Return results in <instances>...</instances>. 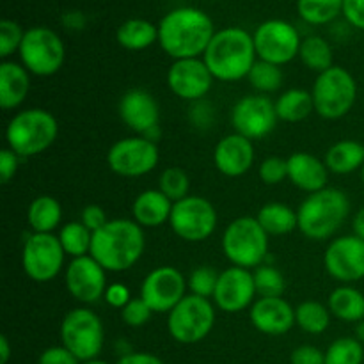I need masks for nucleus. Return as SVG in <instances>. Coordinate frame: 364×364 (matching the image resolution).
<instances>
[{
	"instance_id": "2eb2a0df",
	"label": "nucleus",
	"mask_w": 364,
	"mask_h": 364,
	"mask_svg": "<svg viewBox=\"0 0 364 364\" xmlns=\"http://www.w3.org/2000/svg\"><path fill=\"white\" fill-rule=\"evenodd\" d=\"M276 103L265 95H247L235 103L231 110V124L237 134L251 139L252 142L267 137L276 128Z\"/></svg>"
},
{
	"instance_id": "de8ad7c7",
	"label": "nucleus",
	"mask_w": 364,
	"mask_h": 364,
	"mask_svg": "<svg viewBox=\"0 0 364 364\" xmlns=\"http://www.w3.org/2000/svg\"><path fill=\"white\" fill-rule=\"evenodd\" d=\"M20 160L21 156L16 155L13 149L6 148L0 151V180L2 183H9L18 173V166H20Z\"/></svg>"
},
{
	"instance_id": "c03bdc74",
	"label": "nucleus",
	"mask_w": 364,
	"mask_h": 364,
	"mask_svg": "<svg viewBox=\"0 0 364 364\" xmlns=\"http://www.w3.org/2000/svg\"><path fill=\"white\" fill-rule=\"evenodd\" d=\"M151 315L153 309L141 297H134L121 309V320H123V323L128 327H134V329L146 326L151 320Z\"/></svg>"
},
{
	"instance_id": "423d86ee",
	"label": "nucleus",
	"mask_w": 364,
	"mask_h": 364,
	"mask_svg": "<svg viewBox=\"0 0 364 364\" xmlns=\"http://www.w3.org/2000/svg\"><path fill=\"white\" fill-rule=\"evenodd\" d=\"M220 245L231 265L255 270L269 255V235L256 217H238L228 224Z\"/></svg>"
},
{
	"instance_id": "9b49d317",
	"label": "nucleus",
	"mask_w": 364,
	"mask_h": 364,
	"mask_svg": "<svg viewBox=\"0 0 364 364\" xmlns=\"http://www.w3.org/2000/svg\"><path fill=\"white\" fill-rule=\"evenodd\" d=\"M159 146L144 135L119 139L107 151V166L121 178L146 176L159 166Z\"/></svg>"
},
{
	"instance_id": "aec40b11",
	"label": "nucleus",
	"mask_w": 364,
	"mask_h": 364,
	"mask_svg": "<svg viewBox=\"0 0 364 364\" xmlns=\"http://www.w3.org/2000/svg\"><path fill=\"white\" fill-rule=\"evenodd\" d=\"M213 75L201 57L173 60L167 71V85L171 92L185 102H201L212 89Z\"/></svg>"
},
{
	"instance_id": "13d9d810",
	"label": "nucleus",
	"mask_w": 364,
	"mask_h": 364,
	"mask_svg": "<svg viewBox=\"0 0 364 364\" xmlns=\"http://www.w3.org/2000/svg\"><path fill=\"white\" fill-rule=\"evenodd\" d=\"M361 181H363V185H364V166H363V169H361Z\"/></svg>"
},
{
	"instance_id": "412c9836",
	"label": "nucleus",
	"mask_w": 364,
	"mask_h": 364,
	"mask_svg": "<svg viewBox=\"0 0 364 364\" xmlns=\"http://www.w3.org/2000/svg\"><path fill=\"white\" fill-rule=\"evenodd\" d=\"M119 117L132 132L156 142L160 107L155 96L146 89H130L119 100Z\"/></svg>"
},
{
	"instance_id": "6ab92c4d",
	"label": "nucleus",
	"mask_w": 364,
	"mask_h": 364,
	"mask_svg": "<svg viewBox=\"0 0 364 364\" xmlns=\"http://www.w3.org/2000/svg\"><path fill=\"white\" fill-rule=\"evenodd\" d=\"M256 295L258 294H256L252 270L231 265L230 269L219 274L212 302L220 311L235 315L244 309H251Z\"/></svg>"
},
{
	"instance_id": "4be33fe9",
	"label": "nucleus",
	"mask_w": 364,
	"mask_h": 364,
	"mask_svg": "<svg viewBox=\"0 0 364 364\" xmlns=\"http://www.w3.org/2000/svg\"><path fill=\"white\" fill-rule=\"evenodd\" d=\"M252 327L267 336H283L295 326V308L283 297H258L249 309Z\"/></svg>"
},
{
	"instance_id": "09e8293b",
	"label": "nucleus",
	"mask_w": 364,
	"mask_h": 364,
	"mask_svg": "<svg viewBox=\"0 0 364 364\" xmlns=\"http://www.w3.org/2000/svg\"><path fill=\"white\" fill-rule=\"evenodd\" d=\"M132 294H130V288L123 283H114L107 287L105 291V297L103 301L110 306V308H116V309H123L128 302L132 301Z\"/></svg>"
},
{
	"instance_id": "393cba45",
	"label": "nucleus",
	"mask_w": 364,
	"mask_h": 364,
	"mask_svg": "<svg viewBox=\"0 0 364 364\" xmlns=\"http://www.w3.org/2000/svg\"><path fill=\"white\" fill-rule=\"evenodd\" d=\"M31 92V73L21 63H0V107L14 110L27 100Z\"/></svg>"
},
{
	"instance_id": "3c124183",
	"label": "nucleus",
	"mask_w": 364,
	"mask_h": 364,
	"mask_svg": "<svg viewBox=\"0 0 364 364\" xmlns=\"http://www.w3.org/2000/svg\"><path fill=\"white\" fill-rule=\"evenodd\" d=\"M343 16L352 27L364 31V0H343Z\"/></svg>"
},
{
	"instance_id": "37998d69",
	"label": "nucleus",
	"mask_w": 364,
	"mask_h": 364,
	"mask_svg": "<svg viewBox=\"0 0 364 364\" xmlns=\"http://www.w3.org/2000/svg\"><path fill=\"white\" fill-rule=\"evenodd\" d=\"M259 180L265 185H279L288 178V162L281 156H267L258 167Z\"/></svg>"
},
{
	"instance_id": "cd10ccee",
	"label": "nucleus",
	"mask_w": 364,
	"mask_h": 364,
	"mask_svg": "<svg viewBox=\"0 0 364 364\" xmlns=\"http://www.w3.org/2000/svg\"><path fill=\"white\" fill-rule=\"evenodd\" d=\"M327 308L334 318L347 323H358L364 320V294L352 284H341L331 291Z\"/></svg>"
},
{
	"instance_id": "ea45409f",
	"label": "nucleus",
	"mask_w": 364,
	"mask_h": 364,
	"mask_svg": "<svg viewBox=\"0 0 364 364\" xmlns=\"http://www.w3.org/2000/svg\"><path fill=\"white\" fill-rule=\"evenodd\" d=\"M159 191L166 194L173 203L181 201L187 196H191L188 194V191H191L188 174L181 167H167L159 178Z\"/></svg>"
},
{
	"instance_id": "6e6d98bb",
	"label": "nucleus",
	"mask_w": 364,
	"mask_h": 364,
	"mask_svg": "<svg viewBox=\"0 0 364 364\" xmlns=\"http://www.w3.org/2000/svg\"><path fill=\"white\" fill-rule=\"evenodd\" d=\"M355 338L364 345V320L355 323Z\"/></svg>"
},
{
	"instance_id": "a878e982",
	"label": "nucleus",
	"mask_w": 364,
	"mask_h": 364,
	"mask_svg": "<svg viewBox=\"0 0 364 364\" xmlns=\"http://www.w3.org/2000/svg\"><path fill=\"white\" fill-rule=\"evenodd\" d=\"M173 205L174 203L159 188H148L135 198L134 205H132V215L142 230L160 228L169 223Z\"/></svg>"
},
{
	"instance_id": "79ce46f5",
	"label": "nucleus",
	"mask_w": 364,
	"mask_h": 364,
	"mask_svg": "<svg viewBox=\"0 0 364 364\" xmlns=\"http://www.w3.org/2000/svg\"><path fill=\"white\" fill-rule=\"evenodd\" d=\"M25 31H21L20 25L13 20L0 21V57L7 60V57L18 52L23 41Z\"/></svg>"
},
{
	"instance_id": "f03ea898",
	"label": "nucleus",
	"mask_w": 364,
	"mask_h": 364,
	"mask_svg": "<svg viewBox=\"0 0 364 364\" xmlns=\"http://www.w3.org/2000/svg\"><path fill=\"white\" fill-rule=\"evenodd\" d=\"M146 249L144 230L132 219H112L92 233L89 255L107 272H127L139 263Z\"/></svg>"
},
{
	"instance_id": "0eeeda50",
	"label": "nucleus",
	"mask_w": 364,
	"mask_h": 364,
	"mask_svg": "<svg viewBox=\"0 0 364 364\" xmlns=\"http://www.w3.org/2000/svg\"><path fill=\"white\" fill-rule=\"evenodd\" d=\"M315 112L327 121H336L347 116L358 100V82L354 75L341 66L329 68L316 75L311 89Z\"/></svg>"
},
{
	"instance_id": "7ed1b4c3",
	"label": "nucleus",
	"mask_w": 364,
	"mask_h": 364,
	"mask_svg": "<svg viewBox=\"0 0 364 364\" xmlns=\"http://www.w3.org/2000/svg\"><path fill=\"white\" fill-rule=\"evenodd\" d=\"M203 60L215 80L238 82L247 78L258 60L255 38L240 27L217 31L210 41Z\"/></svg>"
},
{
	"instance_id": "dca6fc26",
	"label": "nucleus",
	"mask_w": 364,
	"mask_h": 364,
	"mask_svg": "<svg viewBox=\"0 0 364 364\" xmlns=\"http://www.w3.org/2000/svg\"><path fill=\"white\" fill-rule=\"evenodd\" d=\"M188 283L176 267H156L141 284L139 297L153 309V313H169L187 295Z\"/></svg>"
},
{
	"instance_id": "c9c22d12",
	"label": "nucleus",
	"mask_w": 364,
	"mask_h": 364,
	"mask_svg": "<svg viewBox=\"0 0 364 364\" xmlns=\"http://www.w3.org/2000/svg\"><path fill=\"white\" fill-rule=\"evenodd\" d=\"M299 14L311 25H326L343 13V0H299Z\"/></svg>"
},
{
	"instance_id": "5701e85b",
	"label": "nucleus",
	"mask_w": 364,
	"mask_h": 364,
	"mask_svg": "<svg viewBox=\"0 0 364 364\" xmlns=\"http://www.w3.org/2000/svg\"><path fill=\"white\" fill-rule=\"evenodd\" d=\"M255 156V142L237 132L220 139L213 149V164L217 171L228 178L247 174L252 169Z\"/></svg>"
},
{
	"instance_id": "f257e3e1",
	"label": "nucleus",
	"mask_w": 364,
	"mask_h": 364,
	"mask_svg": "<svg viewBox=\"0 0 364 364\" xmlns=\"http://www.w3.org/2000/svg\"><path fill=\"white\" fill-rule=\"evenodd\" d=\"M213 21L205 11L178 7L167 13L159 25V45L173 60L205 55L215 36Z\"/></svg>"
},
{
	"instance_id": "2f4dec72",
	"label": "nucleus",
	"mask_w": 364,
	"mask_h": 364,
	"mask_svg": "<svg viewBox=\"0 0 364 364\" xmlns=\"http://www.w3.org/2000/svg\"><path fill=\"white\" fill-rule=\"evenodd\" d=\"M116 39L123 48L139 52V50L149 48L159 41V27L142 18H132L119 25Z\"/></svg>"
},
{
	"instance_id": "39448f33",
	"label": "nucleus",
	"mask_w": 364,
	"mask_h": 364,
	"mask_svg": "<svg viewBox=\"0 0 364 364\" xmlns=\"http://www.w3.org/2000/svg\"><path fill=\"white\" fill-rule=\"evenodd\" d=\"M59 123L50 110L25 109L14 114L6 128L7 148L21 159L41 155L57 141Z\"/></svg>"
},
{
	"instance_id": "e433bc0d",
	"label": "nucleus",
	"mask_w": 364,
	"mask_h": 364,
	"mask_svg": "<svg viewBox=\"0 0 364 364\" xmlns=\"http://www.w3.org/2000/svg\"><path fill=\"white\" fill-rule=\"evenodd\" d=\"M247 80L258 95L267 96L270 92L279 91L284 82V73L281 70V66L258 59L255 66H252V70L249 71Z\"/></svg>"
},
{
	"instance_id": "473e14b6",
	"label": "nucleus",
	"mask_w": 364,
	"mask_h": 364,
	"mask_svg": "<svg viewBox=\"0 0 364 364\" xmlns=\"http://www.w3.org/2000/svg\"><path fill=\"white\" fill-rule=\"evenodd\" d=\"M299 59L308 70L315 71L316 75L323 73L334 66L333 48L322 36H308L306 39H302Z\"/></svg>"
},
{
	"instance_id": "8fccbe9b",
	"label": "nucleus",
	"mask_w": 364,
	"mask_h": 364,
	"mask_svg": "<svg viewBox=\"0 0 364 364\" xmlns=\"http://www.w3.org/2000/svg\"><path fill=\"white\" fill-rule=\"evenodd\" d=\"M80 223L84 224L87 230H91L92 233H95V231H98L100 228L105 226V224L109 223V219H107V213H105V210L102 208V206H100V205H87L85 208H82Z\"/></svg>"
},
{
	"instance_id": "f3484780",
	"label": "nucleus",
	"mask_w": 364,
	"mask_h": 364,
	"mask_svg": "<svg viewBox=\"0 0 364 364\" xmlns=\"http://www.w3.org/2000/svg\"><path fill=\"white\" fill-rule=\"evenodd\" d=\"M64 284L71 297L85 306L96 304L105 297L107 270L91 255L73 258L64 270Z\"/></svg>"
},
{
	"instance_id": "f8f14e48",
	"label": "nucleus",
	"mask_w": 364,
	"mask_h": 364,
	"mask_svg": "<svg viewBox=\"0 0 364 364\" xmlns=\"http://www.w3.org/2000/svg\"><path fill=\"white\" fill-rule=\"evenodd\" d=\"M64 252L59 237L53 233H31L21 247V269L28 279L48 283L64 269Z\"/></svg>"
},
{
	"instance_id": "1a4fd4ad",
	"label": "nucleus",
	"mask_w": 364,
	"mask_h": 364,
	"mask_svg": "<svg viewBox=\"0 0 364 364\" xmlns=\"http://www.w3.org/2000/svg\"><path fill=\"white\" fill-rule=\"evenodd\" d=\"M60 340L80 363L98 359L105 343L102 318L89 308L71 309L60 323Z\"/></svg>"
},
{
	"instance_id": "603ef678",
	"label": "nucleus",
	"mask_w": 364,
	"mask_h": 364,
	"mask_svg": "<svg viewBox=\"0 0 364 364\" xmlns=\"http://www.w3.org/2000/svg\"><path fill=\"white\" fill-rule=\"evenodd\" d=\"M116 364H164V361L149 352H130L124 354Z\"/></svg>"
},
{
	"instance_id": "4c0bfd02",
	"label": "nucleus",
	"mask_w": 364,
	"mask_h": 364,
	"mask_svg": "<svg viewBox=\"0 0 364 364\" xmlns=\"http://www.w3.org/2000/svg\"><path fill=\"white\" fill-rule=\"evenodd\" d=\"M364 347L355 336L334 340L326 350V364H363Z\"/></svg>"
},
{
	"instance_id": "c85d7f7f",
	"label": "nucleus",
	"mask_w": 364,
	"mask_h": 364,
	"mask_svg": "<svg viewBox=\"0 0 364 364\" xmlns=\"http://www.w3.org/2000/svg\"><path fill=\"white\" fill-rule=\"evenodd\" d=\"M63 220V206L52 196H38L27 208V223L32 233H53Z\"/></svg>"
},
{
	"instance_id": "4468645a",
	"label": "nucleus",
	"mask_w": 364,
	"mask_h": 364,
	"mask_svg": "<svg viewBox=\"0 0 364 364\" xmlns=\"http://www.w3.org/2000/svg\"><path fill=\"white\" fill-rule=\"evenodd\" d=\"M256 55L259 60L284 66L301 52L302 39L299 31L284 20H267L252 34Z\"/></svg>"
},
{
	"instance_id": "72a5a7b5",
	"label": "nucleus",
	"mask_w": 364,
	"mask_h": 364,
	"mask_svg": "<svg viewBox=\"0 0 364 364\" xmlns=\"http://www.w3.org/2000/svg\"><path fill=\"white\" fill-rule=\"evenodd\" d=\"M331 311L326 304L318 301H304L295 308V326L301 327L304 333L322 334L331 326Z\"/></svg>"
},
{
	"instance_id": "bb28decb",
	"label": "nucleus",
	"mask_w": 364,
	"mask_h": 364,
	"mask_svg": "<svg viewBox=\"0 0 364 364\" xmlns=\"http://www.w3.org/2000/svg\"><path fill=\"white\" fill-rule=\"evenodd\" d=\"M323 162L329 173L340 174V176L361 171L364 166V144L354 139L338 141L327 149Z\"/></svg>"
},
{
	"instance_id": "9d476101",
	"label": "nucleus",
	"mask_w": 364,
	"mask_h": 364,
	"mask_svg": "<svg viewBox=\"0 0 364 364\" xmlns=\"http://www.w3.org/2000/svg\"><path fill=\"white\" fill-rule=\"evenodd\" d=\"M18 53L28 73L36 77H52L63 68L66 48L55 31L48 27H32L25 31Z\"/></svg>"
},
{
	"instance_id": "f704fd0d",
	"label": "nucleus",
	"mask_w": 364,
	"mask_h": 364,
	"mask_svg": "<svg viewBox=\"0 0 364 364\" xmlns=\"http://www.w3.org/2000/svg\"><path fill=\"white\" fill-rule=\"evenodd\" d=\"M57 237H59L66 256H71V259L82 258L91 252L92 231L87 230L80 220H73V223H66L64 226H60Z\"/></svg>"
},
{
	"instance_id": "a211bd4d",
	"label": "nucleus",
	"mask_w": 364,
	"mask_h": 364,
	"mask_svg": "<svg viewBox=\"0 0 364 364\" xmlns=\"http://www.w3.org/2000/svg\"><path fill=\"white\" fill-rule=\"evenodd\" d=\"M326 272L338 283L350 284L364 279V240L352 235H343L327 245L323 255Z\"/></svg>"
},
{
	"instance_id": "c756f323",
	"label": "nucleus",
	"mask_w": 364,
	"mask_h": 364,
	"mask_svg": "<svg viewBox=\"0 0 364 364\" xmlns=\"http://www.w3.org/2000/svg\"><path fill=\"white\" fill-rule=\"evenodd\" d=\"M256 219L269 237H283L299 230L297 210L284 203H267L256 213Z\"/></svg>"
},
{
	"instance_id": "864d4df0",
	"label": "nucleus",
	"mask_w": 364,
	"mask_h": 364,
	"mask_svg": "<svg viewBox=\"0 0 364 364\" xmlns=\"http://www.w3.org/2000/svg\"><path fill=\"white\" fill-rule=\"evenodd\" d=\"M352 233L364 240V206L355 212L354 219H352Z\"/></svg>"
},
{
	"instance_id": "ddd939ff",
	"label": "nucleus",
	"mask_w": 364,
	"mask_h": 364,
	"mask_svg": "<svg viewBox=\"0 0 364 364\" xmlns=\"http://www.w3.org/2000/svg\"><path fill=\"white\" fill-rule=\"evenodd\" d=\"M217 220L219 217L212 201L201 196H187L173 205L169 226L178 238L196 244L212 237Z\"/></svg>"
},
{
	"instance_id": "49530a36",
	"label": "nucleus",
	"mask_w": 364,
	"mask_h": 364,
	"mask_svg": "<svg viewBox=\"0 0 364 364\" xmlns=\"http://www.w3.org/2000/svg\"><path fill=\"white\" fill-rule=\"evenodd\" d=\"M38 364H80V361L64 345H55L41 352Z\"/></svg>"
},
{
	"instance_id": "6e6552de",
	"label": "nucleus",
	"mask_w": 364,
	"mask_h": 364,
	"mask_svg": "<svg viewBox=\"0 0 364 364\" xmlns=\"http://www.w3.org/2000/svg\"><path fill=\"white\" fill-rule=\"evenodd\" d=\"M215 326V304L210 299L187 294L167 313V331L176 343L196 345Z\"/></svg>"
},
{
	"instance_id": "b1692460",
	"label": "nucleus",
	"mask_w": 364,
	"mask_h": 364,
	"mask_svg": "<svg viewBox=\"0 0 364 364\" xmlns=\"http://www.w3.org/2000/svg\"><path fill=\"white\" fill-rule=\"evenodd\" d=\"M288 162V180L299 188L308 194L327 188L329 181V169L326 162L318 156L311 155L308 151L291 153L287 159Z\"/></svg>"
},
{
	"instance_id": "58836bf2",
	"label": "nucleus",
	"mask_w": 364,
	"mask_h": 364,
	"mask_svg": "<svg viewBox=\"0 0 364 364\" xmlns=\"http://www.w3.org/2000/svg\"><path fill=\"white\" fill-rule=\"evenodd\" d=\"M252 277H255L258 297H283L287 290V279L276 267L263 263L252 270Z\"/></svg>"
},
{
	"instance_id": "5fc2aeb1",
	"label": "nucleus",
	"mask_w": 364,
	"mask_h": 364,
	"mask_svg": "<svg viewBox=\"0 0 364 364\" xmlns=\"http://www.w3.org/2000/svg\"><path fill=\"white\" fill-rule=\"evenodd\" d=\"M11 358V345L7 336H0V364H7Z\"/></svg>"
},
{
	"instance_id": "a19ab883",
	"label": "nucleus",
	"mask_w": 364,
	"mask_h": 364,
	"mask_svg": "<svg viewBox=\"0 0 364 364\" xmlns=\"http://www.w3.org/2000/svg\"><path fill=\"white\" fill-rule=\"evenodd\" d=\"M219 274L213 267L203 265L198 267L191 272L187 283H188V291L192 295H198V297L210 299L212 301L213 294H215L217 281H219Z\"/></svg>"
},
{
	"instance_id": "a18cd8bd",
	"label": "nucleus",
	"mask_w": 364,
	"mask_h": 364,
	"mask_svg": "<svg viewBox=\"0 0 364 364\" xmlns=\"http://www.w3.org/2000/svg\"><path fill=\"white\" fill-rule=\"evenodd\" d=\"M290 364H326V352L313 345H301L291 352Z\"/></svg>"
},
{
	"instance_id": "4d7b16f0",
	"label": "nucleus",
	"mask_w": 364,
	"mask_h": 364,
	"mask_svg": "<svg viewBox=\"0 0 364 364\" xmlns=\"http://www.w3.org/2000/svg\"><path fill=\"white\" fill-rule=\"evenodd\" d=\"M80 364H109L107 361H102V359H91V361H84Z\"/></svg>"
},
{
	"instance_id": "7c9ffc66",
	"label": "nucleus",
	"mask_w": 364,
	"mask_h": 364,
	"mask_svg": "<svg viewBox=\"0 0 364 364\" xmlns=\"http://www.w3.org/2000/svg\"><path fill=\"white\" fill-rule=\"evenodd\" d=\"M274 103H276L277 117L284 123H301L306 117L311 116V112H315L311 91H306V89H287Z\"/></svg>"
},
{
	"instance_id": "20e7f679",
	"label": "nucleus",
	"mask_w": 364,
	"mask_h": 364,
	"mask_svg": "<svg viewBox=\"0 0 364 364\" xmlns=\"http://www.w3.org/2000/svg\"><path fill=\"white\" fill-rule=\"evenodd\" d=\"M350 213V199L340 188L327 187L309 194L297 210L299 231L315 242L329 240Z\"/></svg>"
}]
</instances>
